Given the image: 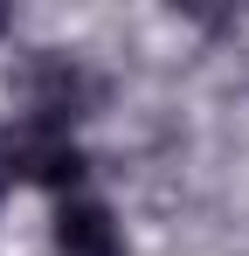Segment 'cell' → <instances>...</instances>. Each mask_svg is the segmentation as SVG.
Wrapping results in <instances>:
<instances>
[{"instance_id":"4","label":"cell","mask_w":249,"mask_h":256,"mask_svg":"<svg viewBox=\"0 0 249 256\" xmlns=\"http://www.w3.org/2000/svg\"><path fill=\"white\" fill-rule=\"evenodd\" d=\"M0 35H7V14H0Z\"/></svg>"},{"instance_id":"5","label":"cell","mask_w":249,"mask_h":256,"mask_svg":"<svg viewBox=\"0 0 249 256\" xmlns=\"http://www.w3.org/2000/svg\"><path fill=\"white\" fill-rule=\"evenodd\" d=\"M0 187H7V173H0Z\"/></svg>"},{"instance_id":"2","label":"cell","mask_w":249,"mask_h":256,"mask_svg":"<svg viewBox=\"0 0 249 256\" xmlns=\"http://www.w3.org/2000/svg\"><path fill=\"white\" fill-rule=\"evenodd\" d=\"M97 104H104V84L83 70L76 56L42 48L35 62H28V118H42V125H62V132H70V118H90Z\"/></svg>"},{"instance_id":"1","label":"cell","mask_w":249,"mask_h":256,"mask_svg":"<svg viewBox=\"0 0 249 256\" xmlns=\"http://www.w3.org/2000/svg\"><path fill=\"white\" fill-rule=\"evenodd\" d=\"M0 173L7 180H35V187H76L90 160H83V146L70 138L62 125H42V118H14V125L0 132Z\"/></svg>"},{"instance_id":"3","label":"cell","mask_w":249,"mask_h":256,"mask_svg":"<svg viewBox=\"0 0 249 256\" xmlns=\"http://www.w3.org/2000/svg\"><path fill=\"white\" fill-rule=\"evenodd\" d=\"M56 250L62 256H124V236L104 201H62L56 214Z\"/></svg>"}]
</instances>
